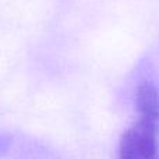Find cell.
<instances>
[{
  "label": "cell",
  "mask_w": 159,
  "mask_h": 159,
  "mask_svg": "<svg viewBox=\"0 0 159 159\" xmlns=\"http://www.w3.org/2000/svg\"><path fill=\"white\" fill-rule=\"evenodd\" d=\"M138 120L121 134L119 159H159V89L144 82L135 92Z\"/></svg>",
  "instance_id": "cell-1"
}]
</instances>
